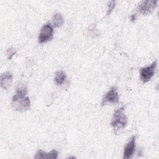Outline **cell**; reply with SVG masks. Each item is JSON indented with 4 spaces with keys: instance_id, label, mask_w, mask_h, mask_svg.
Listing matches in <instances>:
<instances>
[{
    "instance_id": "cell-10",
    "label": "cell",
    "mask_w": 159,
    "mask_h": 159,
    "mask_svg": "<svg viewBox=\"0 0 159 159\" xmlns=\"http://www.w3.org/2000/svg\"><path fill=\"white\" fill-rule=\"evenodd\" d=\"M63 23H64V18L60 13L56 12L53 15L52 17V20H51V24L53 26V27H55V28L60 27L63 24Z\"/></svg>"
},
{
    "instance_id": "cell-4",
    "label": "cell",
    "mask_w": 159,
    "mask_h": 159,
    "mask_svg": "<svg viewBox=\"0 0 159 159\" xmlns=\"http://www.w3.org/2000/svg\"><path fill=\"white\" fill-rule=\"evenodd\" d=\"M157 66V61H153L150 65L140 69V79L145 84L148 83L154 76Z\"/></svg>"
},
{
    "instance_id": "cell-5",
    "label": "cell",
    "mask_w": 159,
    "mask_h": 159,
    "mask_svg": "<svg viewBox=\"0 0 159 159\" xmlns=\"http://www.w3.org/2000/svg\"><path fill=\"white\" fill-rule=\"evenodd\" d=\"M119 96L117 88L116 86H112L104 95L101 101V106H104L107 104H117L119 103Z\"/></svg>"
},
{
    "instance_id": "cell-9",
    "label": "cell",
    "mask_w": 159,
    "mask_h": 159,
    "mask_svg": "<svg viewBox=\"0 0 159 159\" xmlns=\"http://www.w3.org/2000/svg\"><path fill=\"white\" fill-rule=\"evenodd\" d=\"M58 152L56 150H52L49 152H46L42 150H39L34 158L36 159L40 158H48V159H57L58 158Z\"/></svg>"
},
{
    "instance_id": "cell-11",
    "label": "cell",
    "mask_w": 159,
    "mask_h": 159,
    "mask_svg": "<svg viewBox=\"0 0 159 159\" xmlns=\"http://www.w3.org/2000/svg\"><path fill=\"white\" fill-rule=\"evenodd\" d=\"M66 80V73L62 70L57 71L55 73L54 82L58 86L62 85Z\"/></svg>"
},
{
    "instance_id": "cell-13",
    "label": "cell",
    "mask_w": 159,
    "mask_h": 159,
    "mask_svg": "<svg viewBox=\"0 0 159 159\" xmlns=\"http://www.w3.org/2000/svg\"><path fill=\"white\" fill-rule=\"evenodd\" d=\"M16 53V50L14 48H8L6 51V55L7 57V58L9 60H11L12 57Z\"/></svg>"
},
{
    "instance_id": "cell-3",
    "label": "cell",
    "mask_w": 159,
    "mask_h": 159,
    "mask_svg": "<svg viewBox=\"0 0 159 159\" xmlns=\"http://www.w3.org/2000/svg\"><path fill=\"white\" fill-rule=\"evenodd\" d=\"M53 27L50 22L43 25L38 37L39 43L42 44L51 41L53 38Z\"/></svg>"
},
{
    "instance_id": "cell-7",
    "label": "cell",
    "mask_w": 159,
    "mask_h": 159,
    "mask_svg": "<svg viewBox=\"0 0 159 159\" xmlns=\"http://www.w3.org/2000/svg\"><path fill=\"white\" fill-rule=\"evenodd\" d=\"M135 148H136V136L132 135L124 147L122 158L124 159L132 158L134 155Z\"/></svg>"
},
{
    "instance_id": "cell-1",
    "label": "cell",
    "mask_w": 159,
    "mask_h": 159,
    "mask_svg": "<svg viewBox=\"0 0 159 159\" xmlns=\"http://www.w3.org/2000/svg\"><path fill=\"white\" fill-rule=\"evenodd\" d=\"M27 93V87L25 84L18 86L11 101V106L14 110L23 112L30 109L31 103Z\"/></svg>"
},
{
    "instance_id": "cell-14",
    "label": "cell",
    "mask_w": 159,
    "mask_h": 159,
    "mask_svg": "<svg viewBox=\"0 0 159 159\" xmlns=\"http://www.w3.org/2000/svg\"><path fill=\"white\" fill-rule=\"evenodd\" d=\"M137 12L131 15V16H130V20H131L132 22H134L135 21V20H136V19H137Z\"/></svg>"
},
{
    "instance_id": "cell-8",
    "label": "cell",
    "mask_w": 159,
    "mask_h": 159,
    "mask_svg": "<svg viewBox=\"0 0 159 159\" xmlns=\"http://www.w3.org/2000/svg\"><path fill=\"white\" fill-rule=\"evenodd\" d=\"M13 76L9 71H6L1 75L0 76V84L1 88L7 89L11 85Z\"/></svg>"
},
{
    "instance_id": "cell-6",
    "label": "cell",
    "mask_w": 159,
    "mask_h": 159,
    "mask_svg": "<svg viewBox=\"0 0 159 159\" xmlns=\"http://www.w3.org/2000/svg\"><path fill=\"white\" fill-rule=\"evenodd\" d=\"M158 1H143L137 7L138 12L142 15L151 14L158 5Z\"/></svg>"
},
{
    "instance_id": "cell-12",
    "label": "cell",
    "mask_w": 159,
    "mask_h": 159,
    "mask_svg": "<svg viewBox=\"0 0 159 159\" xmlns=\"http://www.w3.org/2000/svg\"><path fill=\"white\" fill-rule=\"evenodd\" d=\"M116 6V1H111L108 2L107 10V16L111 15V14L113 10L114 9Z\"/></svg>"
},
{
    "instance_id": "cell-2",
    "label": "cell",
    "mask_w": 159,
    "mask_h": 159,
    "mask_svg": "<svg viewBox=\"0 0 159 159\" xmlns=\"http://www.w3.org/2000/svg\"><path fill=\"white\" fill-rule=\"evenodd\" d=\"M110 124L116 134H118L127 127L128 118L125 113V107L124 106L118 108L114 112Z\"/></svg>"
}]
</instances>
